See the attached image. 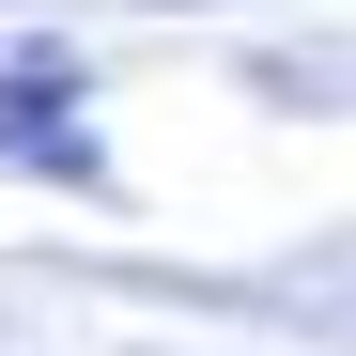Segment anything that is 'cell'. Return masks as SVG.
Returning <instances> with one entry per match:
<instances>
[{
  "mask_svg": "<svg viewBox=\"0 0 356 356\" xmlns=\"http://www.w3.org/2000/svg\"><path fill=\"white\" fill-rule=\"evenodd\" d=\"M0 140L31 170H63V186H93V124H78V63L63 47H16L0 63Z\"/></svg>",
  "mask_w": 356,
  "mask_h": 356,
  "instance_id": "6da1fadb",
  "label": "cell"
}]
</instances>
